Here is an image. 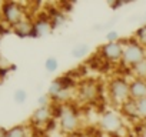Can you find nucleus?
Returning a JSON list of instances; mask_svg holds the SVG:
<instances>
[{
	"label": "nucleus",
	"mask_w": 146,
	"mask_h": 137,
	"mask_svg": "<svg viewBox=\"0 0 146 137\" xmlns=\"http://www.w3.org/2000/svg\"><path fill=\"white\" fill-rule=\"evenodd\" d=\"M13 32L19 37H22V39H25V37H33V23L30 20H25L23 19L20 23H17V24L13 26Z\"/></svg>",
	"instance_id": "obj_12"
},
{
	"label": "nucleus",
	"mask_w": 146,
	"mask_h": 137,
	"mask_svg": "<svg viewBox=\"0 0 146 137\" xmlns=\"http://www.w3.org/2000/svg\"><path fill=\"white\" fill-rule=\"evenodd\" d=\"M130 72H132L133 77L146 80V57H145L140 63H137L136 66H133V67L130 68Z\"/></svg>",
	"instance_id": "obj_14"
},
{
	"label": "nucleus",
	"mask_w": 146,
	"mask_h": 137,
	"mask_svg": "<svg viewBox=\"0 0 146 137\" xmlns=\"http://www.w3.org/2000/svg\"><path fill=\"white\" fill-rule=\"evenodd\" d=\"M57 124L63 134H75L80 127V114L76 107L63 104L57 111Z\"/></svg>",
	"instance_id": "obj_2"
},
{
	"label": "nucleus",
	"mask_w": 146,
	"mask_h": 137,
	"mask_svg": "<svg viewBox=\"0 0 146 137\" xmlns=\"http://www.w3.org/2000/svg\"><path fill=\"white\" fill-rule=\"evenodd\" d=\"M13 100H15L17 104L26 103V100H27V92H26L25 89H17V90L13 93Z\"/></svg>",
	"instance_id": "obj_17"
},
{
	"label": "nucleus",
	"mask_w": 146,
	"mask_h": 137,
	"mask_svg": "<svg viewBox=\"0 0 146 137\" xmlns=\"http://www.w3.org/2000/svg\"><path fill=\"white\" fill-rule=\"evenodd\" d=\"M106 94H108V99H109L110 104L115 106L116 110H117L123 103H126L130 99L127 79L123 77V76L112 77L106 84Z\"/></svg>",
	"instance_id": "obj_1"
},
{
	"label": "nucleus",
	"mask_w": 146,
	"mask_h": 137,
	"mask_svg": "<svg viewBox=\"0 0 146 137\" xmlns=\"http://www.w3.org/2000/svg\"><path fill=\"white\" fill-rule=\"evenodd\" d=\"M90 53V46L85 41H80L78 44H75L70 50V56L76 60H82V59H86Z\"/></svg>",
	"instance_id": "obj_13"
},
{
	"label": "nucleus",
	"mask_w": 146,
	"mask_h": 137,
	"mask_svg": "<svg viewBox=\"0 0 146 137\" xmlns=\"http://www.w3.org/2000/svg\"><path fill=\"white\" fill-rule=\"evenodd\" d=\"M117 110H119V113L122 114V117H123L125 120H133V121L139 120L137 109H136V101L132 100V99H129L126 103H123Z\"/></svg>",
	"instance_id": "obj_11"
},
{
	"label": "nucleus",
	"mask_w": 146,
	"mask_h": 137,
	"mask_svg": "<svg viewBox=\"0 0 146 137\" xmlns=\"http://www.w3.org/2000/svg\"><path fill=\"white\" fill-rule=\"evenodd\" d=\"M52 103V99L47 93H43L37 97V107H43V106H50Z\"/></svg>",
	"instance_id": "obj_20"
},
{
	"label": "nucleus",
	"mask_w": 146,
	"mask_h": 137,
	"mask_svg": "<svg viewBox=\"0 0 146 137\" xmlns=\"http://www.w3.org/2000/svg\"><path fill=\"white\" fill-rule=\"evenodd\" d=\"M129 94H130V99L135 101L145 99L146 97V80L133 77L129 82Z\"/></svg>",
	"instance_id": "obj_8"
},
{
	"label": "nucleus",
	"mask_w": 146,
	"mask_h": 137,
	"mask_svg": "<svg viewBox=\"0 0 146 137\" xmlns=\"http://www.w3.org/2000/svg\"><path fill=\"white\" fill-rule=\"evenodd\" d=\"M123 56H122V61L120 64L125 67L132 68L133 66H136L137 63H140L145 57H146V49L142 47L136 39H129L123 41Z\"/></svg>",
	"instance_id": "obj_4"
},
{
	"label": "nucleus",
	"mask_w": 146,
	"mask_h": 137,
	"mask_svg": "<svg viewBox=\"0 0 146 137\" xmlns=\"http://www.w3.org/2000/svg\"><path fill=\"white\" fill-rule=\"evenodd\" d=\"M2 137H7V133H6V134H5V136H2Z\"/></svg>",
	"instance_id": "obj_23"
},
{
	"label": "nucleus",
	"mask_w": 146,
	"mask_h": 137,
	"mask_svg": "<svg viewBox=\"0 0 146 137\" xmlns=\"http://www.w3.org/2000/svg\"><path fill=\"white\" fill-rule=\"evenodd\" d=\"M135 39H136V41H137L142 47L146 49V24L140 26V27L136 30V33H135Z\"/></svg>",
	"instance_id": "obj_16"
},
{
	"label": "nucleus",
	"mask_w": 146,
	"mask_h": 137,
	"mask_svg": "<svg viewBox=\"0 0 146 137\" xmlns=\"http://www.w3.org/2000/svg\"><path fill=\"white\" fill-rule=\"evenodd\" d=\"M130 2H127V0H116V2H110V9H113V10H116V9H119V7H123L125 5H129Z\"/></svg>",
	"instance_id": "obj_22"
},
{
	"label": "nucleus",
	"mask_w": 146,
	"mask_h": 137,
	"mask_svg": "<svg viewBox=\"0 0 146 137\" xmlns=\"http://www.w3.org/2000/svg\"><path fill=\"white\" fill-rule=\"evenodd\" d=\"M123 126H125V119L122 117L119 110H115V109L105 110L99 117V127L102 131L116 134L123 128Z\"/></svg>",
	"instance_id": "obj_5"
},
{
	"label": "nucleus",
	"mask_w": 146,
	"mask_h": 137,
	"mask_svg": "<svg viewBox=\"0 0 146 137\" xmlns=\"http://www.w3.org/2000/svg\"><path fill=\"white\" fill-rule=\"evenodd\" d=\"M106 41H119L120 40V36H119V32L117 30H109L105 36Z\"/></svg>",
	"instance_id": "obj_21"
},
{
	"label": "nucleus",
	"mask_w": 146,
	"mask_h": 137,
	"mask_svg": "<svg viewBox=\"0 0 146 137\" xmlns=\"http://www.w3.org/2000/svg\"><path fill=\"white\" fill-rule=\"evenodd\" d=\"M102 84L95 80V79H85V80H79L78 86H76V97L80 103L85 104H93L96 103L100 97H102Z\"/></svg>",
	"instance_id": "obj_3"
},
{
	"label": "nucleus",
	"mask_w": 146,
	"mask_h": 137,
	"mask_svg": "<svg viewBox=\"0 0 146 137\" xmlns=\"http://www.w3.org/2000/svg\"><path fill=\"white\" fill-rule=\"evenodd\" d=\"M52 119H53V107L52 106L37 107L32 113V121L35 124H47Z\"/></svg>",
	"instance_id": "obj_10"
},
{
	"label": "nucleus",
	"mask_w": 146,
	"mask_h": 137,
	"mask_svg": "<svg viewBox=\"0 0 146 137\" xmlns=\"http://www.w3.org/2000/svg\"><path fill=\"white\" fill-rule=\"evenodd\" d=\"M0 43H2V40H0Z\"/></svg>",
	"instance_id": "obj_24"
},
{
	"label": "nucleus",
	"mask_w": 146,
	"mask_h": 137,
	"mask_svg": "<svg viewBox=\"0 0 146 137\" xmlns=\"http://www.w3.org/2000/svg\"><path fill=\"white\" fill-rule=\"evenodd\" d=\"M136 109H137L139 120H146V97L136 101Z\"/></svg>",
	"instance_id": "obj_19"
},
{
	"label": "nucleus",
	"mask_w": 146,
	"mask_h": 137,
	"mask_svg": "<svg viewBox=\"0 0 146 137\" xmlns=\"http://www.w3.org/2000/svg\"><path fill=\"white\" fill-rule=\"evenodd\" d=\"M57 68H59V60H57V57L49 56L44 60V70L47 73H54V72H57Z\"/></svg>",
	"instance_id": "obj_15"
},
{
	"label": "nucleus",
	"mask_w": 146,
	"mask_h": 137,
	"mask_svg": "<svg viewBox=\"0 0 146 137\" xmlns=\"http://www.w3.org/2000/svg\"><path fill=\"white\" fill-rule=\"evenodd\" d=\"M3 13H5V19L12 26H15V24H17V23H20L23 20V10L15 2H7L3 6Z\"/></svg>",
	"instance_id": "obj_7"
},
{
	"label": "nucleus",
	"mask_w": 146,
	"mask_h": 137,
	"mask_svg": "<svg viewBox=\"0 0 146 137\" xmlns=\"http://www.w3.org/2000/svg\"><path fill=\"white\" fill-rule=\"evenodd\" d=\"M53 23L50 19H39L33 23V37L39 39V37H46L53 32Z\"/></svg>",
	"instance_id": "obj_9"
},
{
	"label": "nucleus",
	"mask_w": 146,
	"mask_h": 137,
	"mask_svg": "<svg viewBox=\"0 0 146 137\" xmlns=\"http://www.w3.org/2000/svg\"><path fill=\"white\" fill-rule=\"evenodd\" d=\"M7 137H27L26 128L23 126H16L7 131Z\"/></svg>",
	"instance_id": "obj_18"
},
{
	"label": "nucleus",
	"mask_w": 146,
	"mask_h": 137,
	"mask_svg": "<svg viewBox=\"0 0 146 137\" xmlns=\"http://www.w3.org/2000/svg\"><path fill=\"white\" fill-rule=\"evenodd\" d=\"M123 40L119 41H106L102 46H99L98 53L110 64H116L122 61V56H123Z\"/></svg>",
	"instance_id": "obj_6"
}]
</instances>
